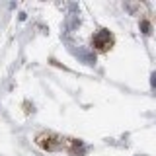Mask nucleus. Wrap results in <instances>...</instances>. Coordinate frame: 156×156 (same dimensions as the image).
Masks as SVG:
<instances>
[{
  "label": "nucleus",
  "instance_id": "f257e3e1",
  "mask_svg": "<svg viewBox=\"0 0 156 156\" xmlns=\"http://www.w3.org/2000/svg\"><path fill=\"white\" fill-rule=\"evenodd\" d=\"M35 144L39 148L47 150V152H58V150L66 148V139H62L55 133H39L35 136Z\"/></svg>",
  "mask_w": 156,
  "mask_h": 156
},
{
  "label": "nucleus",
  "instance_id": "f03ea898",
  "mask_svg": "<svg viewBox=\"0 0 156 156\" xmlns=\"http://www.w3.org/2000/svg\"><path fill=\"white\" fill-rule=\"evenodd\" d=\"M113 43H115V37L107 27L98 29L94 35H92V47H94L98 53H107L113 47Z\"/></svg>",
  "mask_w": 156,
  "mask_h": 156
},
{
  "label": "nucleus",
  "instance_id": "7ed1b4c3",
  "mask_svg": "<svg viewBox=\"0 0 156 156\" xmlns=\"http://www.w3.org/2000/svg\"><path fill=\"white\" fill-rule=\"evenodd\" d=\"M66 148L72 156H84L88 152V148L80 139H66Z\"/></svg>",
  "mask_w": 156,
  "mask_h": 156
},
{
  "label": "nucleus",
  "instance_id": "20e7f679",
  "mask_svg": "<svg viewBox=\"0 0 156 156\" xmlns=\"http://www.w3.org/2000/svg\"><path fill=\"white\" fill-rule=\"evenodd\" d=\"M72 53H74L82 62H86V65H96V55L90 49H78V51H72Z\"/></svg>",
  "mask_w": 156,
  "mask_h": 156
},
{
  "label": "nucleus",
  "instance_id": "39448f33",
  "mask_svg": "<svg viewBox=\"0 0 156 156\" xmlns=\"http://www.w3.org/2000/svg\"><path fill=\"white\" fill-rule=\"evenodd\" d=\"M139 27H140V31L144 33V35H150V33H152V23L148 22V20H140V23H139Z\"/></svg>",
  "mask_w": 156,
  "mask_h": 156
},
{
  "label": "nucleus",
  "instance_id": "423d86ee",
  "mask_svg": "<svg viewBox=\"0 0 156 156\" xmlns=\"http://www.w3.org/2000/svg\"><path fill=\"white\" fill-rule=\"evenodd\" d=\"M150 88H152V90H156V72H152V74H150Z\"/></svg>",
  "mask_w": 156,
  "mask_h": 156
}]
</instances>
